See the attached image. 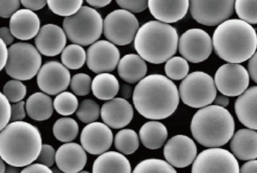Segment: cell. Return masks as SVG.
Here are the masks:
<instances>
[{"label": "cell", "instance_id": "11", "mask_svg": "<svg viewBox=\"0 0 257 173\" xmlns=\"http://www.w3.org/2000/svg\"><path fill=\"white\" fill-rule=\"evenodd\" d=\"M192 172H240V168L232 153L219 147H210L196 156Z\"/></svg>", "mask_w": 257, "mask_h": 173}, {"label": "cell", "instance_id": "30", "mask_svg": "<svg viewBox=\"0 0 257 173\" xmlns=\"http://www.w3.org/2000/svg\"><path fill=\"white\" fill-rule=\"evenodd\" d=\"M79 131V124L71 117L58 119L53 126L54 135L61 142H70L76 139Z\"/></svg>", "mask_w": 257, "mask_h": 173}, {"label": "cell", "instance_id": "20", "mask_svg": "<svg viewBox=\"0 0 257 173\" xmlns=\"http://www.w3.org/2000/svg\"><path fill=\"white\" fill-rule=\"evenodd\" d=\"M148 8L157 21L174 24L186 16L189 0H149Z\"/></svg>", "mask_w": 257, "mask_h": 173}, {"label": "cell", "instance_id": "16", "mask_svg": "<svg viewBox=\"0 0 257 173\" xmlns=\"http://www.w3.org/2000/svg\"><path fill=\"white\" fill-rule=\"evenodd\" d=\"M164 156L173 166L185 168L192 164L196 158V144L187 135H174L165 144Z\"/></svg>", "mask_w": 257, "mask_h": 173}, {"label": "cell", "instance_id": "36", "mask_svg": "<svg viewBox=\"0 0 257 173\" xmlns=\"http://www.w3.org/2000/svg\"><path fill=\"white\" fill-rule=\"evenodd\" d=\"M101 112L98 104L93 99L82 101L78 107L76 116L79 120L85 123H93L99 118Z\"/></svg>", "mask_w": 257, "mask_h": 173}, {"label": "cell", "instance_id": "6", "mask_svg": "<svg viewBox=\"0 0 257 173\" xmlns=\"http://www.w3.org/2000/svg\"><path fill=\"white\" fill-rule=\"evenodd\" d=\"M63 29L70 42L88 46L97 42L103 30L100 14L93 8L82 6L74 15L65 17Z\"/></svg>", "mask_w": 257, "mask_h": 173}, {"label": "cell", "instance_id": "44", "mask_svg": "<svg viewBox=\"0 0 257 173\" xmlns=\"http://www.w3.org/2000/svg\"><path fill=\"white\" fill-rule=\"evenodd\" d=\"M1 122H0V129L6 127L10 123L12 118V105L10 104V100L7 99V96L1 93Z\"/></svg>", "mask_w": 257, "mask_h": 173}, {"label": "cell", "instance_id": "51", "mask_svg": "<svg viewBox=\"0 0 257 173\" xmlns=\"http://www.w3.org/2000/svg\"><path fill=\"white\" fill-rule=\"evenodd\" d=\"M240 172H257V159H250L245 162L240 168Z\"/></svg>", "mask_w": 257, "mask_h": 173}, {"label": "cell", "instance_id": "24", "mask_svg": "<svg viewBox=\"0 0 257 173\" xmlns=\"http://www.w3.org/2000/svg\"><path fill=\"white\" fill-rule=\"evenodd\" d=\"M230 147L233 154L240 160L256 159V131L249 128L239 129L233 135Z\"/></svg>", "mask_w": 257, "mask_h": 173}, {"label": "cell", "instance_id": "43", "mask_svg": "<svg viewBox=\"0 0 257 173\" xmlns=\"http://www.w3.org/2000/svg\"><path fill=\"white\" fill-rule=\"evenodd\" d=\"M21 0H0V16L3 18H11L21 6Z\"/></svg>", "mask_w": 257, "mask_h": 173}, {"label": "cell", "instance_id": "18", "mask_svg": "<svg viewBox=\"0 0 257 173\" xmlns=\"http://www.w3.org/2000/svg\"><path fill=\"white\" fill-rule=\"evenodd\" d=\"M67 37L64 29L49 24L40 28L34 42L40 54L46 57H55L64 51L67 45Z\"/></svg>", "mask_w": 257, "mask_h": 173}, {"label": "cell", "instance_id": "3", "mask_svg": "<svg viewBox=\"0 0 257 173\" xmlns=\"http://www.w3.org/2000/svg\"><path fill=\"white\" fill-rule=\"evenodd\" d=\"M212 40L216 55L228 63H243L256 51V32L243 20L228 19L221 23Z\"/></svg>", "mask_w": 257, "mask_h": 173}, {"label": "cell", "instance_id": "22", "mask_svg": "<svg viewBox=\"0 0 257 173\" xmlns=\"http://www.w3.org/2000/svg\"><path fill=\"white\" fill-rule=\"evenodd\" d=\"M10 28L16 39L31 40L40 31V20L34 11L20 9L10 18Z\"/></svg>", "mask_w": 257, "mask_h": 173}, {"label": "cell", "instance_id": "9", "mask_svg": "<svg viewBox=\"0 0 257 173\" xmlns=\"http://www.w3.org/2000/svg\"><path fill=\"white\" fill-rule=\"evenodd\" d=\"M140 29L139 21L132 12L117 9L109 13L103 21V34L115 45L124 46L135 40Z\"/></svg>", "mask_w": 257, "mask_h": 173}, {"label": "cell", "instance_id": "19", "mask_svg": "<svg viewBox=\"0 0 257 173\" xmlns=\"http://www.w3.org/2000/svg\"><path fill=\"white\" fill-rule=\"evenodd\" d=\"M103 123L112 129L127 126L134 117L132 104L122 97L113 98L103 104L100 112Z\"/></svg>", "mask_w": 257, "mask_h": 173}, {"label": "cell", "instance_id": "17", "mask_svg": "<svg viewBox=\"0 0 257 173\" xmlns=\"http://www.w3.org/2000/svg\"><path fill=\"white\" fill-rule=\"evenodd\" d=\"M81 144L90 154L100 155L107 151L113 141L112 130L108 125L101 122L88 123L82 129Z\"/></svg>", "mask_w": 257, "mask_h": 173}, {"label": "cell", "instance_id": "25", "mask_svg": "<svg viewBox=\"0 0 257 173\" xmlns=\"http://www.w3.org/2000/svg\"><path fill=\"white\" fill-rule=\"evenodd\" d=\"M145 61L139 54H126L118 63V75L128 84L139 82L147 75V66Z\"/></svg>", "mask_w": 257, "mask_h": 173}, {"label": "cell", "instance_id": "29", "mask_svg": "<svg viewBox=\"0 0 257 173\" xmlns=\"http://www.w3.org/2000/svg\"><path fill=\"white\" fill-rule=\"evenodd\" d=\"M119 82L115 75L109 72L100 73L94 77L91 90L93 94L100 100H110L119 92Z\"/></svg>", "mask_w": 257, "mask_h": 173}, {"label": "cell", "instance_id": "40", "mask_svg": "<svg viewBox=\"0 0 257 173\" xmlns=\"http://www.w3.org/2000/svg\"><path fill=\"white\" fill-rule=\"evenodd\" d=\"M70 85L74 94L79 96H86L91 91L92 80L87 74H76L71 78Z\"/></svg>", "mask_w": 257, "mask_h": 173}, {"label": "cell", "instance_id": "38", "mask_svg": "<svg viewBox=\"0 0 257 173\" xmlns=\"http://www.w3.org/2000/svg\"><path fill=\"white\" fill-rule=\"evenodd\" d=\"M134 172H177L168 161L159 159H147L137 165Z\"/></svg>", "mask_w": 257, "mask_h": 173}, {"label": "cell", "instance_id": "1", "mask_svg": "<svg viewBox=\"0 0 257 173\" xmlns=\"http://www.w3.org/2000/svg\"><path fill=\"white\" fill-rule=\"evenodd\" d=\"M180 97L178 88L171 78L153 74L137 84L133 102L137 111L145 118L163 120L175 112Z\"/></svg>", "mask_w": 257, "mask_h": 173}, {"label": "cell", "instance_id": "8", "mask_svg": "<svg viewBox=\"0 0 257 173\" xmlns=\"http://www.w3.org/2000/svg\"><path fill=\"white\" fill-rule=\"evenodd\" d=\"M179 92L185 105L191 108H201L213 102L217 88L210 75L198 71L189 74L182 81Z\"/></svg>", "mask_w": 257, "mask_h": 173}, {"label": "cell", "instance_id": "14", "mask_svg": "<svg viewBox=\"0 0 257 173\" xmlns=\"http://www.w3.org/2000/svg\"><path fill=\"white\" fill-rule=\"evenodd\" d=\"M119 60V50L109 41H97L87 51V66L94 73L112 72Z\"/></svg>", "mask_w": 257, "mask_h": 173}, {"label": "cell", "instance_id": "53", "mask_svg": "<svg viewBox=\"0 0 257 173\" xmlns=\"http://www.w3.org/2000/svg\"><path fill=\"white\" fill-rule=\"evenodd\" d=\"M214 105H219V106L225 107L228 106V104H229V99H228V96H225V95H218V96H216L215 98L214 101Z\"/></svg>", "mask_w": 257, "mask_h": 173}, {"label": "cell", "instance_id": "5", "mask_svg": "<svg viewBox=\"0 0 257 173\" xmlns=\"http://www.w3.org/2000/svg\"><path fill=\"white\" fill-rule=\"evenodd\" d=\"M190 128L194 138L200 144L217 147L231 139L235 126L232 115L226 108L209 105L194 114Z\"/></svg>", "mask_w": 257, "mask_h": 173}, {"label": "cell", "instance_id": "27", "mask_svg": "<svg viewBox=\"0 0 257 173\" xmlns=\"http://www.w3.org/2000/svg\"><path fill=\"white\" fill-rule=\"evenodd\" d=\"M54 102L44 92H37L31 95L26 102L27 114L33 120L43 121L52 117Z\"/></svg>", "mask_w": 257, "mask_h": 173}, {"label": "cell", "instance_id": "7", "mask_svg": "<svg viewBox=\"0 0 257 173\" xmlns=\"http://www.w3.org/2000/svg\"><path fill=\"white\" fill-rule=\"evenodd\" d=\"M42 57L37 47L27 42H18L9 48L6 72L20 81L32 79L42 67Z\"/></svg>", "mask_w": 257, "mask_h": 173}, {"label": "cell", "instance_id": "4", "mask_svg": "<svg viewBox=\"0 0 257 173\" xmlns=\"http://www.w3.org/2000/svg\"><path fill=\"white\" fill-rule=\"evenodd\" d=\"M179 36L169 24L150 21L140 27L135 48L143 59L153 64H162L177 53Z\"/></svg>", "mask_w": 257, "mask_h": 173}, {"label": "cell", "instance_id": "10", "mask_svg": "<svg viewBox=\"0 0 257 173\" xmlns=\"http://www.w3.org/2000/svg\"><path fill=\"white\" fill-rule=\"evenodd\" d=\"M235 0H189L192 18L208 27L218 26L232 15Z\"/></svg>", "mask_w": 257, "mask_h": 173}, {"label": "cell", "instance_id": "47", "mask_svg": "<svg viewBox=\"0 0 257 173\" xmlns=\"http://www.w3.org/2000/svg\"><path fill=\"white\" fill-rule=\"evenodd\" d=\"M22 6L32 11H39L47 4V0H21Z\"/></svg>", "mask_w": 257, "mask_h": 173}, {"label": "cell", "instance_id": "13", "mask_svg": "<svg viewBox=\"0 0 257 173\" xmlns=\"http://www.w3.org/2000/svg\"><path fill=\"white\" fill-rule=\"evenodd\" d=\"M214 81L216 88L222 94L240 96L249 86V72L239 63H226L217 69Z\"/></svg>", "mask_w": 257, "mask_h": 173}, {"label": "cell", "instance_id": "37", "mask_svg": "<svg viewBox=\"0 0 257 173\" xmlns=\"http://www.w3.org/2000/svg\"><path fill=\"white\" fill-rule=\"evenodd\" d=\"M234 10L240 20L257 24V0H235Z\"/></svg>", "mask_w": 257, "mask_h": 173}, {"label": "cell", "instance_id": "42", "mask_svg": "<svg viewBox=\"0 0 257 173\" xmlns=\"http://www.w3.org/2000/svg\"><path fill=\"white\" fill-rule=\"evenodd\" d=\"M56 153L55 148L50 144H43L41 152L37 158V162L51 167L56 162Z\"/></svg>", "mask_w": 257, "mask_h": 173}, {"label": "cell", "instance_id": "34", "mask_svg": "<svg viewBox=\"0 0 257 173\" xmlns=\"http://www.w3.org/2000/svg\"><path fill=\"white\" fill-rule=\"evenodd\" d=\"M167 76L174 81L184 79L189 73L188 60L184 57H172L166 62L165 66Z\"/></svg>", "mask_w": 257, "mask_h": 173}, {"label": "cell", "instance_id": "26", "mask_svg": "<svg viewBox=\"0 0 257 173\" xmlns=\"http://www.w3.org/2000/svg\"><path fill=\"white\" fill-rule=\"evenodd\" d=\"M93 172H132L130 162L121 152L106 151L93 164Z\"/></svg>", "mask_w": 257, "mask_h": 173}, {"label": "cell", "instance_id": "31", "mask_svg": "<svg viewBox=\"0 0 257 173\" xmlns=\"http://www.w3.org/2000/svg\"><path fill=\"white\" fill-rule=\"evenodd\" d=\"M63 64L72 70L80 69L87 61V53L82 45L72 44L64 48L61 54Z\"/></svg>", "mask_w": 257, "mask_h": 173}, {"label": "cell", "instance_id": "21", "mask_svg": "<svg viewBox=\"0 0 257 173\" xmlns=\"http://www.w3.org/2000/svg\"><path fill=\"white\" fill-rule=\"evenodd\" d=\"M82 145L67 142L57 150L56 163L64 172H79L87 163V153Z\"/></svg>", "mask_w": 257, "mask_h": 173}, {"label": "cell", "instance_id": "48", "mask_svg": "<svg viewBox=\"0 0 257 173\" xmlns=\"http://www.w3.org/2000/svg\"><path fill=\"white\" fill-rule=\"evenodd\" d=\"M247 69L251 79L257 84V51L249 59Z\"/></svg>", "mask_w": 257, "mask_h": 173}, {"label": "cell", "instance_id": "46", "mask_svg": "<svg viewBox=\"0 0 257 173\" xmlns=\"http://www.w3.org/2000/svg\"><path fill=\"white\" fill-rule=\"evenodd\" d=\"M22 172H49L52 173V170L50 167L44 165V164L37 162V163L27 165L25 168L22 170Z\"/></svg>", "mask_w": 257, "mask_h": 173}, {"label": "cell", "instance_id": "45", "mask_svg": "<svg viewBox=\"0 0 257 173\" xmlns=\"http://www.w3.org/2000/svg\"><path fill=\"white\" fill-rule=\"evenodd\" d=\"M26 103L24 101L16 102L12 105V121H22L26 117Z\"/></svg>", "mask_w": 257, "mask_h": 173}, {"label": "cell", "instance_id": "33", "mask_svg": "<svg viewBox=\"0 0 257 173\" xmlns=\"http://www.w3.org/2000/svg\"><path fill=\"white\" fill-rule=\"evenodd\" d=\"M79 107V101L76 94L63 91L58 94L54 100V108L61 115L69 116L74 114Z\"/></svg>", "mask_w": 257, "mask_h": 173}, {"label": "cell", "instance_id": "56", "mask_svg": "<svg viewBox=\"0 0 257 173\" xmlns=\"http://www.w3.org/2000/svg\"><path fill=\"white\" fill-rule=\"evenodd\" d=\"M5 161L1 158V168H0V172H5L7 171V166H6Z\"/></svg>", "mask_w": 257, "mask_h": 173}, {"label": "cell", "instance_id": "49", "mask_svg": "<svg viewBox=\"0 0 257 173\" xmlns=\"http://www.w3.org/2000/svg\"><path fill=\"white\" fill-rule=\"evenodd\" d=\"M1 46H0V64H1V70L4 69L7 66L9 59V49L7 48V45L1 39Z\"/></svg>", "mask_w": 257, "mask_h": 173}, {"label": "cell", "instance_id": "12", "mask_svg": "<svg viewBox=\"0 0 257 173\" xmlns=\"http://www.w3.org/2000/svg\"><path fill=\"white\" fill-rule=\"evenodd\" d=\"M178 47L182 57L190 63H199L207 60L211 54L213 40L204 30L190 29L182 35Z\"/></svg>", "mask_w": 257, "mask_h": 173}, {"label": "cell", "instance_id": "23", "mask_svg": "<svg viewBox=\"0 0 257 173\" xmlns=\"http://www.w3.org/2000/svg\"><path fill=\"white\" fill-rule=\"evenodd\" d=\"M234 110L242 124L257 130V86L251 87L239 96L234 104Z\"/></svg>", "mask_w": 257, "mask_h": 173}, {"label": "cell", "instance_id": "2", "mask_svg": "<svg viewBox=\"0 0 257 173\" xmlns=\"http://www.w3.org/2000/svg\"><path fill=\"white\" fill-rule=\"evenodd\" d=\"M43 147L38 128L23 121H13L0 132V156L9 165L25 167L37 160Z\"/></svg>", "mask_w": 257, "mask_h": 173}, {"label": "cell", "instance_id": "55", "mask_svg": "<svg viewBox=\"0 0 257 173\" xmlns=\"http://www.w3.org/2000/svg\"><path fill=\"white\" fill-rule=\"evenodd\" d=\"M19 167L13 166V165H10L8 168H7V172H16V171H19Z\"/></svg>", "mask_w": 257, "mask_h": 173}, {"label": "cell", "instance_id": "52", "mask_svg": "<svg viewBox=\"0 0 257 173\" xmlns=\"http://www.w3.org/2000/svg\"><path fill=\"white\" fill-rule=\"evenodd\" d=\"M119 92L122 98L126 99H129L134 93L133 89L128 84H121V87H119Z\"/></svg>", "mask_w": 257, "mask_h": 173}, {"label": "cell", "instance_id": "41", "mask_svg": "<svg viewBox=\"0 0 257 173\" xmlns=\"http://www.w3.org/2000/svg\"><path fill=\"white\" fill-rule=\"evenodd\" d=\"M121 9L132 13H141L148 8L149 0H115Z\"/></svg>", "mask_w": 257, "mask_h": 173}, {"label": "cell", "instance_id": "35", "mask_svg": "<svg viewBox=\"0 0 257 173\" xmlns=\"http://www.w3.org/2000/svg\"><path fill=\"white\" fill-rule=\"evenodd\" d=\"M82 3L83 0H47L50 10L61 17L74 15L82 8Z\"/></svg>", "mask_w": 257, "mask_h": 173}, {"label": "cell", "instance_id": "50", "mask_svg": "<svg viewBox=\"0 0 257 173\" xmlns=\"http://www.w3.org/2000/svg\"><path fill=\"white\" fill-rule=\"evenodd\" d=\"M0 37L7 45H12L15 40L14 35L8 27H2L0 29Z\"/></svg>", "mask_w": 257, "mask_h": 173}, {"label": "cell", "instance_id": "28", "mask_svg": "<svg viewBox=\"0 0 257 173\" xmlns=\"http://www.w3.org/2000/svg\"><path fill=\"white\" fill-rule=\"evenodd\" d=\"M166 126L156 120L147 122L140 129V138L147 148L157 150L165 144L168 138Z\"/></svg>", "mask_w": 257, "mask_h": 173}, {"label": "cell", "instance_id": "54", "mask_svg": "<svg viewBox=\"0 0 257 173\" xmlns=\"http://www.w3.org/2000/svg\"><path fill=\"white\" fill-rule=\"evenodd\" d=\"M85 1L92 7L100 9L110 4L112 0H85Z\"/></svg>", "mask_w": 257, "mask_h": 173}, {"label": "cell", "instance_id": "39", "mask_svg": "<svg viewBox=\"0 0 257 173\" xmlns=\"http://www.w3.org/2000/svg\"><path fill=\"white\" fill-rule=\"evenodd\" d=\"M3 93L10 102L16 103L25 99L27 95V87L20 80H11L4 85Z\"/></svg>", "mask_w": 257, "mask_h": 173}, {"label": "cell", "instance_id": "32", "mask_svg": "<svg viewBox=\"0 0 257 173\" xmlns=\"http://www.w3.org/2000/svg\"><path fill=\"white\" fill-rule=\"evenodd\" d=\"M114 144L123 154L131 155L139 148V136L133 129H121L115 135Z\"/></svg>", "mask_w": 257, "mask_h": 173}, {"label": "cell", "instance_id": "15", "mask_svg": "<svg viewBox=\"0 0 257 173\" xmlns=\"http://www.w3.org/2000/svg\"><path fill=\"white\" fill-rule=\"evenodd\" d=\"M70 81L68 68L58 61L45 63L37 74V84L40 90L52 96L67 90Z\"/></svg>", "mask_w": 257, "mask_h": 173}]
</instances>
